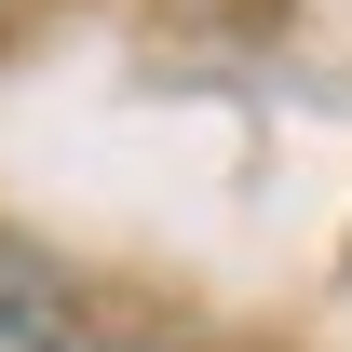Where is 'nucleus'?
Wrapping results in <instances>:
<instances>
[{
	"label": "nucleus",
	"instance_id": "nucleus-1",
	"mask_svg": "<svg viewBox=\"0 0 352 352\" xmlns=\"http://www.w3.org/2000/svg\"><path fill=\"white\" fill-rule=\"evenodd\" d=\"M0 352H95L82 298H68V271L28 258V244H0Z\"/></svg>",
	"mask_w": 352,
	"mask_h": 352
}]
</instances>
